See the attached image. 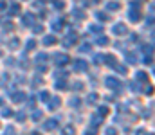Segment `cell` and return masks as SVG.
<instances>
[{
    "label": "cell",
    "instance_id": "obj_1",
    "mask_svg": "<svg viewBox=\"0 0 155 135\" xmlns=\"http://www.w3.org/2000/svg\"><path fill=\"white\" fill-rule=\"evenodd\" d=\"M132 11H130V20H133V22H137V20L141 18V9H139V4H133L132 2Z\"/></svg>",
    "mask_w": 155,
    "mask_h": 135
},
{
    "label": "cell",
    "instance_id": "obj_2",
    "mask_svg": "<svg viewBox=\"0 0 155 135\" xmlns=\"http://www.w3.org/2000/svg\"><path fill=\"white\" fill-rule=\"evenodd\" d=\"M112 31H114V34H117V36H123V34H126V32H128V29H126L125 24H116Z\"/></svg>",
    "mask_w": 155,
    "mask_h": 135
},
{
    "label": "cell",
    "instance_id": "obj_3",
    "mask_svg": "<svg viewBox=\"0 0 155 135\" xmlns=\"http://www.w3.org/2000/svg\"><path fill=\"white\" fill-rule=\"evenodd\" d=\"M105 85L108 86V88H119V85H121V83H119V81H117L116 78H112V76H108V78L105 79Z\"/></svg>",
    "mask_w": 155,
    "mask_h": 135
},
{
    "label": "cell",
    "instance_id": "obj_4",
    "mask_svg": "<svg viewBox=\"0 0 155 135\" xmlns=\"http://www.w3.org/2000/svg\"><path fill=\"white\" fill-rule=\"evenodd\" d=\"M87 67H89V63H87L85 59H76V61H74V69H76V70H79V72L87 70Z\"/></svg>",
    "mask_w": 155,
    "mask_h": 135
},
{
    "label": "cell",
    "instance_id": "obj_5",
    "mask_svg": "<svg viewBox=\"0 0 155 135\" xmlns=\"http://www.w3.org/2000/svg\"><path fill=\"white\" fill-rule=\"evenodd\" d=\"M54 61H56V65H67L69 63V56H67V54H56Z\"/></svg>",
    "mask_w": 155,
    "mask_h": 135
},
{
    "label": "cell",
    "instance_id": "obj_6",
    "mask_svg": "<svg viewBox=\"0 0 155 135\" xmlns=\"http://www.w3.org/2000/svg\"><path fill=\"white\" fill-rule=\"evenodd\" d=\"M62 135H76V128L72 124H65L62 128Z\"/></svg>",
    "mask_w": 155,
    "mask_h": 135
},
{
    "label": "cell",
    "instance_id": "obj_7",
    "mask_svg": "<svg viewBox=\"0 0 155 135\" xmlns=\"http://www.w3.org/2000/svg\"><path fill=\"white\" fill-rule=\"evenodd\" d=\"M76 36H74V34H69V36H65L63 38V45L65 47H70V45H74V43H76Z\"/></svg>",
    "mask_w": 155,
    "mask_h": 135
},
{
    "label": "cell",
    "instance_id": "obj_8",
    "mask_svg": "<svg viewBox=\"0 0 155 135\" xmlns=\"http://www.w3.org/2000/svg\"><path fill=\"white\" fill-rule=\"evenodd\" d=\"M32 22H35V16H32V13H27V15H24V18H22V24H24V25H32Z\"/></svg>",
    "mask_w": 155,
    "mask_h": 135
},
{
    "label": "cell",
    "instance_id": "obj_9",
    "mask_svg": "<svg viewBox=\"0 0 155 135\" xmlns=\"http://www.w3.org/2000/svg\"><path fill=\"white\" fill-rule=\"evenodd\" d=\"M105 7L108 9V11H117V9H121V4L119 2H106Z\"/></svg>",
    "mask_w": 155,
    "mask_h": 135
},
{
    "label": "cell",
    "instance_id": "obj_10",
    "mask_svg": "<svg viewBox=\"0 0 155 135\" xmlns=\"http://www.w3.org/2000/svg\"><path fill=\"white\" fill-rule=\"evenodd\" d=\"M56 124H58V123H56V119H49V121H47V123L43 124V128L51 132V130H54V128H56Z\"/></svg>",
    "mask_w": 155,
    "mask_h": 135
},
{
    "label": "cell",
    "instance_id": "obj_11",
    "mask_svg": "<svg viewBox=\"0 0 155 135\" xmlns=\"http://www.w3.org/2000/svg\"><path fill=\"white\" fill-rule=\"evenodd\" d=\"M56 42H58L56 36H52V34H49V36H45V38H43V45H54Z\"/></svg>",
    "mask_w": 155,
    "mask_h": 135
},
{
    "label": "cell",
    "instance_id": "obj_12",
    "mask_svg": "<svg viewBox=\"0 0 155 135\" xmlns=\"http://www.w3.org/2000/svg\"><path fill=\"white\" fill-rule=\"evenodd\" d=\"M51 101V99H49ZM62 105V99L60 97H52V101H51V110H56V108Z\"/></svg>",
    "mask_w": 155,
    "mask_h": 135
},
{
    "label": "cell",
    "instance_id": "obj_13",
    "mask_svg": "<svg viewBox=\"0 0 155 135\" xmlns=\"http://www.w3.org/2000/svg\"><path fill=\"white\" fill-rule=\"evenodd\" d=\"M24 99H25V94L24 92H16L15 96H13V101H15V103H22Z\"/></svg>",
    "mask_w": 155,
    "mask_h": 135
},
{
    "label": "cell",
    "instance_id": "obj_14",
    "mask_svg": "<svg viewBox=\"0 0 155 135\" xmlns=\"http://www.w3.org/2000/svg\"><path fill=\"white\" fill-rule=\"evenodd\" d=\"M72 16L78 18V20H83V18H85V13H83L81 9H74V11H72Z\"/></svg>",
    "mask_w": 155,
    "mask_h": 135
},
{
    "label": "cell",
    "instance_id": "obj_15",
    "mask_svg": "<svg viewBox=\"0 0 155 135\" xmlns=\"http://www.w3.org/2000/svg\"><path fill=\"white\" fill-rule=\"evenodd\" d=\"M103 61H105L106 65H112V67H114V65H116V58H114L112 54H108V56H105V58H103Z\"/></svg>",
    "mask_w": 155,
    "mask_h": 135
},
{
    "label": "cell",
    "instance_id": "obj_16",
    "mask_svg": "<svg viewBox=\"0 0 155 135\" xmlns=\"http://www.w3.org/2000/svg\"><path fill=\"white\" fill-rule=\"evenodd\" d=\"M18 13H20V5H18V4H13L11 9H9V15L15 16V15H18Z\"/></svg>",
    "mask_w": 155,
    "mask_h": 135
},
{
    "label": "cell",
    "instance_id": "obj_17",
    "mask_svg": "<svg viewBox=\"0 0 155 135\" xmlns=\"http://www.w3.org/2000/svg\"><path fill=\"white\" fill-rule=\"evenodd\" d=\"M96 43H97V45H108V38H106V36H99V38L96 40Z\"/></svg>",
    "mask_w": 155,
    "mask_h": 135
},
{
    "label": "cell",
    "instance_id": "obj_18",
    "mask_svg": "<svg viewBox=\"0 0 155 135\" xmlns=\"http://www.w3.org/2000/svg\"><path fill=\"white\" fill-rule=\"evenodd\" d=\"M97 115H101V117H105V115H108V108L106 106H101L99 110H97Z\"/></svg>",
    "mask_w": 155,
    "mask_h": 135
},
{
    "label": "cell",
    "instance_id": "obj_19",
    "mask_svg": "<svg viewBox=\"0 0 155 135\" xmlns=\"http://www.w3.org/2000/svg\"><path fill=\"white\" fill-rule=\"evenodd\" d=\"M114 69H116L117 72H121V74H126V72H128V70H126V67L119 65V63H116V65H114Z\"/></svg>",
    "mask_w": 155,
    "mask_h": 135
},
{
    "label": "cell",
    "instance_id": "obj_20",
    "mask_svg": "<svg viewBox=\"0 0 155 135\" xmlns=\"http://www.w3.org/2000/svg\"><path fill=\"white\" fill-rule=\"evenodd\" d=\"M42 115H43V112H42V110L32 112V119H35V121H40V119H42Z\"/></svg>",
    "mask_w": 155,
    "mask_h": 135
},
{
    "label": "cell",
    "instance_id": "obj_21",
    "mask_svg": "<svg viewBox=\"0 0 155 135\" xmlns=\"http://www.w3.org/2000/svg\"><path fill=\"white\" fill-rule=\"evenodd\" d=\"M9 47H11V49H18V47H20V40H18V38H15V40H11V43H9Z\"/></svg>",
    "mask_w": 155,
    "mask_h": 135
},
{
    "label": "cell",
    "instance_id": "obj_22",
    "mask_svg": "<svg viewBox=\"0 0 155 135\" xmlns=\"http://www.w3.org/2000/svg\"><path fill=\"white\" fill-rule=\"evenodd\" d=\"M11 115H13L11 108H2V117H11Z\"/></svg>",
    "mask_w": 155,
    "mask_h": 135
},
{
    "label": "cell",
    "instance_id": "obj_23",
    "mask_svg": "<svg viewBox=\"0 0 155 135\" xmlns=\"http://www.w3.org/2000/svg\"><path fill=\"white\" fill-rule=\"evenodd\" d=\"M52 29H54V31H62L63 29V22H54V24H52Z\"/></svg>",
    "mask_w": 155,
    "mask_h": 135
},
{
    "label": "cell",
    "instance_id": "obj_24",
    "mask_svg": "<svg viewBox=\"0 0 155 135\" xmlns=\"http://www.w3.org/2000/svg\"><path fill=\"white\" fill-rule=\"evenodd\" d=\"M101 29H103L101 25H90V27H89L90 32H101Z\"/></svg>",
    "mask_w": 155,
    "mask_h": 135
},
{
    "label": "cell",
    "instance_id": "obj_25",
    "mask_svg": "<svg viewBox=\"0 0 155 135\" xmlns=\"http://www.w3.org/2000/svg\"><path fill=\"white\" fill-rule=\"evenodd\" d=\"M32 32H35V34H40V32H43V25H35V27H32Z\"/></svg>",
    "mask_w": 155,
    "mask_h": 135
},
{
    "label": "cell",
    "instance_id": "obj_26",
    "mask_svg": "<svg viewBox=\"0 0 155 135\" xmlns=\"http://www.w3.org/2000/svg\"><path fill=\"white\" fill-rule=\"evenodd\" d=\"M40 99H42V101H49L51 99V94L49 92H42V94H40Z\"/></svg>",
    "mask_w": 155,
    "mask_h": 135
},
{
    "label": "cell",
    "instance_id": "obj_27",
    "mask_svg": "<svg viewBox=\"0 0 155 135\" xmlns=\"http://www.w3.org/2000/svg\"><path fill=\"white\" fill-rule=\"evenodd\" d=\"M35 47H36V40H29V42H27V51H31V49H35Z\"/></svg>",
    "mask_w": 155,
    "mask_h": 135
},
{
    "label": "cell",
    "instance_id": "obj_28",
    "mask_svg": "<svg viewBox=\"0 0 155 135\" xmlns=\"http://www.w3.org/2000/svg\"><path fill=\"white\" fill-rule=\"evenodd\" d=\"M105 133L106 135H117V130H116V128H106Z\"/></svg>",
    "mask_w": 155,
    "mask_h": 135
},
{
    "label": "cell",
    "instance_id": "obj_29",
    "mask_svg": "<svg viewBox=\"0 0 155 135\" xmlns=\"http://www.w3.org/2000/svg\"><path fill=\"white\" fill-rule=\"evenodd\" d=\"M137 79H141V81H148V76L144 72H137Z\"/></svg>",
    "mask_w": 155,
    "mask_h": 135
},
{
    "label": "cell",
    "instance_id": "obj_30",
    "mask_svg": "<svg viewBox=\"0 0 155 135\" xmlns=\"http://www.w3.org/2000/svg\"><path fill=\"white\" fill-rule=\"evenodd\" d=\"M56 88H58V90L67 88V83H65V81H58V83H56Z\"/></svg>",
    "mask_w": 155,
    "mask_h": 135
},
{
    "label": "cell",
    "instance_id": "obj_31",
    "mask_svg": "<svg viewBox=\"0 0 155 135\" xmlns=\"http://www.w3.org/2000/svg\"><path fill=\"white\" fill-rule=\"evenodd\" d=\"M126 58H128V61H130V63H135V61H137V56H135V54H128Z\"/></svg>",
    "mask_w": 155,
    "mask_h": 135
},
{
    "label": "cell",
    "instance_id": "obj_32",
    "mask_svg": "<svg viewBox=\"0 0 155 135\" xmlns=\"http://www.w3.org/2000/svg\"><path fill=\"white\" fill-rule=\"evenodd\" d=\"M36 61H47V54H38V56H36Z\"/></svg>",
    "mask_w": 155,
    "mask_h": 135
},
{
    "label": "cell",
    "instance_id": "obj_33",
    "mask_svg": "<svg viewBox=\"0 0 155 135\" xmlns=\"http://www.w3.org/2000/svg\"><path fill=\"white\" fill-rule=\"evenodd\" d=\"M72 88H74V90H83V83H79V81H78V83L72 85Z\"/></svg>",
    "mask_w": 155,
    "mask_h": 135
},
{
    "label": "cell",
    "instance_id": "obj_34",
    "mask_svg": "<svg viewBox=\"0 0 155 135\" xmlns=\"http://www.w3.org/2000/svg\"><path fill=\"white\" fill-rule=\"evenodd\" d=\"M97 101V94H90L89 96V103H96Z\"/></svg>",
    "mask_w": 155,
    "mask_h": 135
},
{
    "label": "cell",
    "instance_id": "obj_35",
    "mask_svg": "<svg viewBox=\"0 0 155 135\" xmlns=\"http://www.w3.org/2000/svg\"><path fill=\"white\" fill-rule=\"evenodd\" d=\"M97 18L105 22V20H108V15H106V13H97Z\"/></svg>",
    "mask_w": 155,
    "mask_h": 135
},
{
    "label": "cell",
    "instance_id": "obj_36",
    "mask_svg": "<svg viewBox=\"0 0 155 135\" xmlns=\"http://www.w3.org/2000/svg\"><path fill=\"white\" fill-rule=\"evenodd\" d=\"M54 5H56L58 9H63V7H65V4H63V2H60V0H56V2H54Z\"/></svg>",
    "mask_w": 155,
    "mask_h": 135
},
{
    "label": "cell",
    "instance_id": "obj_37",
    "mask_svg": "<svg viewBox=\"0 0 155 135\" xmlns=\"http://www.w3.org/2000/svg\"><path fill=\"white\" fill-rule=\"evenodd\" d=\"M70 105H72V106H79V99H78V97H74V99L70 101Z\"/></svg>",
    "mask_w": 155,
    "mask_h": 135
},
{
    "label": "cell",
    "instance_id": "obj_38",
    "mask_svg": "<svg viewBox=\"0 0 155 135\" xmlns=\"http://www.w3.org/2000/svg\"><path fill=\"white\" fill-rule=\"evenodd\" d=\"M87 51H90V45H89V43H85V45L81 47V52H87Z\"/></svg>",
    "mask_w": 155,
    "mask_h": 135
},
{
    "label": "cell",
    "instance_id": "obj_39",
    "mask_svg": "<svg viewBox=\"0 0 155 135\" xmlns=\"http://www.w3.org/2000/svg\"><path fill=\"white\" fill-rule=\"evenodd\" d=\"M16 119H18V121H24V119H25V113H22V112H20L18 115H16Z\"/></svg>",
    "mask_w": 155,
    "mask_h": 135
},
{
    "label": "cell",
    "instance_id": "obj_40",
    "mask_svg": "<svg viewBox=\"0 0 155 135\" xmlns=\"http://www.w3.org/2000/svg\"><path fill=\"white\" fill-rule=\"evenodd\" d=\"M32 135H42V133H38V132H35V133H32Z\"/></svg>",
    "mask_w": 155,
    "mask_h": 135
},
{
    "label": "cell",
    "instance_id": "obj_41",
    "mask_svg": "<svg viewBox=\"0 0 155 135\" xmlns=\"http://www.w3.org/2000/svg\"><path fill=\"white\" fill-rule=\"evenodd\" d=\"M2 103H4V101H2V99H0V106H2Z\"/></svg>",
    "mask_w": 155,
    "mask_h": 135
},
{
    "label": "cell",
    "instance_id": "obj_42",
    "mask_svg": "<svg viewBox=\"0 0 155 135\" xmlns=\"http://www.w3.org/2000/svg\"><path fill=\"white\" fill-rule=\"evenodd\" d=\"M85 135H92V133H85Z\"/></svg>",
    "mask_w": 155,
    "mask_h": 135
},
{
    "label": "cell",
    "instance_id": "obj_43",
    "mask_svg": "<svg viewBox=\"0 0 155 135\" xmlns=\"http://www.w3.org/2000/svg\"><path fill=\"white\" fill-rule=\"evenodd\" d=\"M0 56H2V51H0Z\"/></svg>",
    "mask_w": 155,
    "mask_h": 135
},
{
    "label": "cell",
    "instance_id": "obj_44",
    "mask_svg": "<svg viewBox=\"0 0 155 135\" xmlns=\"http://www.w3.org/2000/svg\"><path fill=\"white\" fill-rule=\"evenodd\" d=\"M150 135H152V133H150Z\"/></svg>",
    "mask_w": 155,
    "mask_h": 135
}]
</instances>
